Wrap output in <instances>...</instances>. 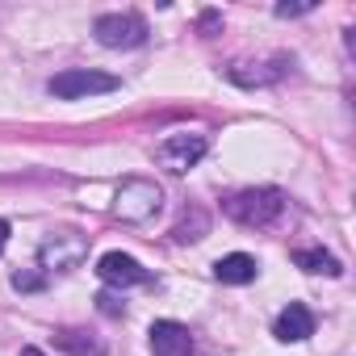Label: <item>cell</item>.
I'll return each mask as SVG.
<instances>
[{"mask_svg":"<svg viewBox=\"0 0 356 356\" xmlns=\"http://www.w3.org/2000/svg\"><path fill=\"white\" fill-rule=\"evenodd\" d=\"M210 151V138L206 134H189V130H181V134H168L159 147H155V159H159V168H168V172H189L202 155Z\"/></svg>","mask_w":356,"mask_h":356,"instance_id":"8992f818","label":"cell"},{"mask_svg":"<svg viewBox=\"0 0 356 356\" xmlns=\"http://www.w3.org/2000/svg\"><path fill=\"white\" fill-rule=\"evenodd\" d=\"M202 30H206V34L218 30V13H206V17H202Z\"/></svg>","mask_w":356,"mask_h":356,"instance_id":"e0dca14e","label":"cell"},{"mask_svg":"<svg viewBox=\"0 0 356 356\" xmlns=\"http://www.w3.org/2000/svg\"><path fill=\"white\" fill-rule=\"evenodd\" d=\"M55 348H63L67 356H105V343L92 339V335L80 331V327H63V331H55Z\"/></svg>","mask_w":356,"mask_h":356,"instance_id":"8fae6325","label":"cell"},{"mask_svg":"<svg viewBox=\"0 0 356 356\" xmlns=\"http://www.w3.org/2000/svg\"><path fill=\"white\" fill-rule=\"evenodd\" d=\"M92 34H97V42L109 47V51H134V47L147 42L151 30H147V22H143L138 13H105V17H97Z\"/></svg>","mask_w":356,"mask_h":356,"instance_id":"277c9868","label":"cell"},{"mask_svg":"<svg viewBox=\"0 0 356 356\" xmlns=\"http://www.w3.org/2000/svg\"><path fill=\"white\" fill-rule=\"evenodd\" d=\"M151 352L155 356H193V335L185 323H176V318H159L151 323Z\"/></svg>","mask_w":356,"mask_h":356,"instance_id":"ba28073f","label":"cell"},{"mask_svg":"<svg viewBox=\"0 0 356 356\" xmlns=\"http://www.w3.org/2000/svg\"><path fill=\"white\" fill-rule=\"evenodd\" d=\"M163 206V189L155 181H143V176H130V181H122L118 197H113V214L122 222H147L155 218Z\"/></svg>","mask_w":356,"mask_h":356,"instance_id":"7a4b0ae2","label":"cell"},{"mask_svg":"<svg viewBox=\"0 0 356 356\" xmlns=\"http://www.w3.org/2000/svg\"><path fill=\"white\" fill-rule=\"evenodd\" d=\"M273 335H277L281 343H302V339H310V335H314V314H310L302 302H289V306L277 314Z\"/></svg>","mask_w":356,"mask_h":356,"instance_id":"9c48e42d","label":"cell"},{"mask_svg":"<svg viewBox=\"0 0 356 356\" xmlns=\"http://www.w3.org/2000/svg\"><path fill=\"white\" fill-rule=\"evenodd\" d=\"M42 285H47L42 273H13V289H17V293H34V289H42Z\"/></svg>","mask_w":356,"mask_h":356,"instance_id":"5bb4252c","label":"cell"},{"mask_svg":"<svg viewBox=\"0 0 356 356\" xmlns=\"http://www.w3.org/2000/svg\"><path fill=\"white\" fill-rule=\"evenodd\" d=\"M256 273H260V264H256V256H248V252H231V256H222V260L214 264V277H218L222 285H248V281H256Z\"/></svg>","mask_w":356,"mask_h":356,"instance_id":"30bf717a","label":"cell"},{"mask_svg":"<svg viewBox=\"0 0 356 356\" xmlns=\"http://www.w3.org/2000/svg\"><path fill=\"white\" fill-rule=\"evenodd\" d=\"M285 214V193L281 189H243L235 197H227V218H235L239 227H273Z\"/></svg>","mask_w":356,"mask_h":356,"instance_id":"6da1fadb","label":"cell"},{"mask_svg":"<svg viewBox=\"0 0 356 356\" xmlns=\"http://www.w3.org/2000/svg\"><path fill=\"white\" fill-rule=\"evenodd\" d=\"M293 264L306 268V273H323V277H339V273H343V264H339L331 252H323V248H302V252H293Z\"/></svg>","mask_w":356,"mask_h":356,"instance_id":"7c38bea8","label":"cell"},{"mask_svg":"<svg viewBox=\"0 0 356 356\" xmlns=\"http://www.w3.org/2000/svg\"><path fill=\"white\" fill-rule=\"evenodd\" d=\"M306 13H314V0H302V5L281 0V5H277V17H306Z\"/></svg>","mask_w":356,"mask_h":356,"instance_id":"9a60e30c","label":"cell"},{"mask_svg":"<svg viewBox=\"0 0 356 356\" xmlns=\"http://www.w3.org/2000/svg\"><path fill=\"white\" fill-rule=\"evenodd\" d=\"M84 256H88V239L76 235V231H55V235H47L42 248H38L42 273H72V268H80Z\"/></svg>","mask_w":356,"mask_h":356,"instance_id":"5b68a950","label":"cell"},{"mask_svg":"<svg viewBox=\"0 0 356 356\" xmlns=\"http://www.w3.org/2000/svg\"><path fill=\"white\" fill-rule=\"evenodd\" d=\"M97 277H101L105 285H118V289L151 281V273H147L134 256H126V252H105V256L97 260Z\"/></svg>","mask_w":356,"mask_h":356,"instance_id":"52a82bcc","label":"cell"},{"mask_svg":"<svg viewBox=\"0 0 356 356\" xmlns=\"http://www.w3.org/2000/svg\"><path fill=\"white\" fill-rule=\"evenodd\" d=\"M97 310H101V314H109V318H118V314H126V306H122V302H118L113 293H101V298H97Z\"/></svg>","mask_w":356,"mask_h":356,"instance_id":"2e32d148","label":"cell"},{"mask_svg":"<svg viewBox=\"0 0 356 356\" xmlns=\"http://www.w3.org/2000/svg\"><path fill=\"white\" fill-rule=\"evenodd\" d=\"M206 231H210V214L193 206V210H189V214H185L181 222L172 227V239H176V243H197V239H202Z\"/></svg>","mask_w":356,"mask_h":356,"instance_id":"4fadbf2b","label":"cell"},{"mask_svg":"<svg viewBox=\"0 0 356 356\" xmlns=\"http://www.w3.org/2000/svg\"><path fill=\"white\" fill-rule=\"evenodd\" d=\"M22 356H47L42 348H22Z\"/></svg>","mask_w":356,"mask_h":356,"instance_id":"d6986e66","label":"cell"},{"mask_svg":"<svg viewBox=\"0 0 356 356\" xmlns=\"http://www.w3.org/2000/svg\"><path fill=\"white\" fill-rule=\"evenodd\" d=\"M9 231H13V227H9L5 218H0V252H5V243H9Z\"/></svg>","mask_w":356,"mask_h":356,"instance_id":"ac0fdd59","label":"cell"},{"mask_svg":"<svg viewBox=\"0 0 356 356\" xmlns=\"http://www.w3.org/2000/svg\"><path fill=\"white\" fill-rule=\"evenodd\" d=\"M118 76L109 72H92V67H67L59 76L47 80V92L59 97V101H84V97H97V92H118Z\"/></svg>","mask_w":356,"mask_h":356,"instance_id":"3957f363","label":"cell"}]
</instances>
